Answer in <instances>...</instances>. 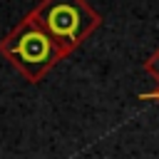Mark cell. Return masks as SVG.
<instances>
[{
	"mask_svg": "<svg viewBox=\"0 0 159 159\" xmlns=\"http://www.w3.org/2000/svg\"><path fill=\"white\" fill-rule=\"evenodd\" d=\"M0 55L32 84L42 82V77L60 60H65L62 50L55 45V40L45 32L32 12H27L15 25V30H10L0 40Z\"/></svg>",
	"mask_w": 159,
	"mask_h": 159,
	"instance_id": "1",
	"label": "cell"
},
{
	"mask_svg": "<svg viewBox=\"0 0 159 159\" xmlns=\"http://www.w3.org/2000/svg\"><path fill=\"white\" fill-rule=\"evenodd\" d=\"M142 99H154V102H159V82H157V89L154 92H144V94H139Z\"/></svg>",
	"mask_w": 159,
	"mask_h": 159,
	"instance_id": "4",
	"label": "cell"
},
{
	"mask_svg": "<svg viewBox=\"0 0 159 159\" xmlns=\"http://www.w3.org/2000/svg\"><path fill=\"white\" fill-rule=\"evenodd\" d=\"M142 67H144V72H149V75L159 82V47H157V50L144 60V65H142Z\"/></svg>",
	"mask_w": 159,
	"mask_h": 159,
	"instance_id": "3",
	"label": "cell"
},
{
	"mask_svg": "<svg viewBox=\"0 0 159 159\" xmlns=\"http://www.w3.org/2000/svg\"><path fill=\"white\" fill-rule=\"evenodd\" d=\"M45 32L67 57L102 25V15L87 0H40L32 10Z\"/></svg>",
	"mask_w": 159,
	"mask_h": 159,
	"instance_id": "2",
	"label": "cell"
}]
</instances>
